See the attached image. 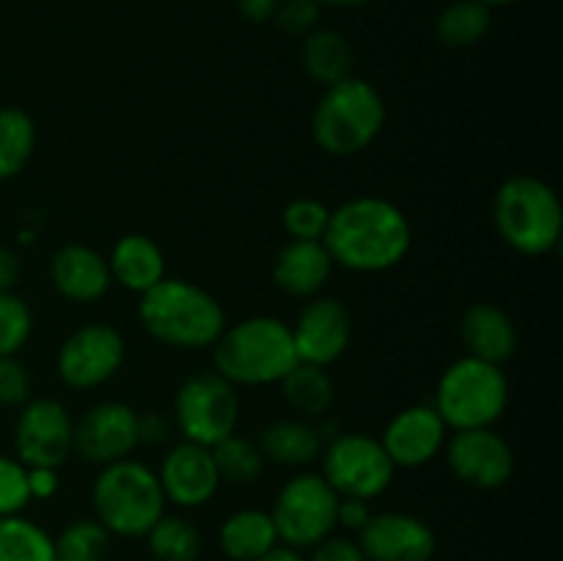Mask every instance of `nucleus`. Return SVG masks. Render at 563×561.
<instances>
[{
  "mask_svg": "<svg viewBox=\"0 0 563 561\" xmlns=\"http://www.w3.org/2000/svg\"><path fill=\"white\" fill-rule=\"evenodd\" d=\"M460 336L467 355L495 363V366H504L506 361H511L517 346H520L515 322L495 302H476V306L467 308L460 324Z\"/></svg>",
  "mask_w": 563,
  "mask_h": 561,
  "instance_id": "21",
  "label": "nucleus"
},
{
  "mask_svg": "<svg viewBox=\"0 0 563 561\" xmlns=\"http://www.w3.org/2000/svg\"><path fill=\"white\" fill-rule=\"evenodd\" d=\"M322 242L333 264L352 273H385L410 253L412 226L388 198L357 196L330 209Z\"/></svg>",
  "mask_w": 563,
  "mask_h": 561,
  "instance_id": "1",
  "label": "nucleus"
},
{
  "mask_svg": "<svg viewBox=\"0 0 563 561\" xmlns=\"http://www.w3.org/2000/svg\"><path fill=\"white\" fill-rule=\"evenodd\" d=\"M330 209L319 198H295L284 209V229L291 240H322Z\"/></svg>",
  "mask_w": 563,
  "mask_h": 561,
  "instance_id": "34",
  "label": "nucleus"
},
{
  "mask_svg": "<svg viewBox=\"0 0 563 561\" xmlns=\"http://www.w3.org/2000/svg\"><path fill=\"white\" fill-rule=\"evenodd\" d=\"M218 539L231 561H258L278 544V531L269 512L240 509L225 517Z\"/></svg>",
  "mask_w": 563,
  "mask_h": 561,
  "instance_id": "24",
  "label": "nucleus"
},
{
  "mask_svg": "<svg viewBox=\"0 0 563 561\" xmlns=\"http://www.w3.org/2000/svg\"><path fill=\"white\" fill-rule=\"evenodd\" d=\"M306 561H366V556L357 548V542H350V539L341 537H328L317 548H311V559Z\"/></svg>",
  "mask_w": 563,
  "mask_h": 561,
  "instance_id": "38",
  "label": "nucleus"
},
{
  "mask_svg": "<svg viewBox=\"0 0 563 561\" xmlns=\"http://www.w3.org/2000/svg\"><path fill=\"white\" fill-rule=\"evenodd\" d=\"M176 429L187 443L212 449L223 438L234 435L240 421V396L236 385L220 377L214 369L196 372L179 385L174 399Z\"/></svg>",
  "mask_w": 563,
  "mask_h": 561,
  "instance_id": "9",
  "label": "nucleus"
},
{
  "mask_svg": "<svg viewBox=\"0 0 563 561\" xmlns=\"http://www.w3.org/2000/svg\"><path fill=\"white\" fill-rule=\"evenodd\" d=\"M0 561H55L53 537L22 515L0 517Z\"/></svg>",
  "mask_w": 563,
  "mask_h": 561,
  "instance_id": "29",
  "label": "nucleus"
},
{
  "mask_svg": "<svg viewBox=\"0 0 563 561\" xmlns=\"http://www.w3.org/2000/svg\"><path fill=\"white\" fill-rule=\"evenodd\" d=\"M258 561H306V556H302V550H295L289 548V544H275L269 553H264Z\"/></svg>",
  "mask_w": 563,
  "mask_h": 561,
  "instance_id": "44",
  "label": "nucleus"
},
{
  "mask_svg": "<svg viewBox=\"0 0 563 561\" xmlns=\"http://www.w3.org/2000/svg\"><path fill=\"white\" fill-rule=\"evenodd\" d=\"M93 515L110 537L141 539L165 515V495L157 471L137 460L110 462L99 471L91 487Z\"/></svg>",
  "mask_w": 563,
  "mask_h": 561,
  "instance_id": "6",
  "label": "nucleus"
},
{
  "mask_svg": "<svg viewBox=\"0 0 563 561\" xmlns=\"http://www.w3.org/2000/svg\"><path fill=\"white\" fill-rule=\"evenodd\" d=\"M319 11H322L319 0H280L273 20L286 36H306L317 28Z\"/></svg>",
  "mask_w": 563,
  "mask_h": 561,
  "instance_id": "36",
  "label": "nucleus"
},
{
  "mask_svg": "<svg viewBox=\"0 0 563 561\" xmlns=\"http://www.w3.org/2000/svg\"><path fill=\"white\" fill-rule=\"evenodd\" d=\"M322 6H333V9H361V6H368L372 0H319Z\"/></svg>",
  "mask_w": 563,
  "mask_h": 561,
  "instance_id": "45",
  "label": "nucleus"
},
{
  "mask_svg": "<svg viewBox=\"0 0 563 561\" xmlns=\"http://www.w3.org/2000/svg\"><path fill=\"white\" fill-rule=\"evenodd\" d=\"M284 396L289 402V407L295 413H300L302 418H324V413L333 405V380L324 372L322 366H313V363H297L284 380Z\"/></svg>",
  "mask_w": 563,
  "mask_h": 561,
  "instance_id": "27",
  "label": "nucleus"
},
{
  "mask_svg": "<svg viewBox=\"0 0 563 561\" xmlns=\"http://www.w3.org/2000/svg\"><path fill=\"white\" fill-rule=\"evenodd\" d=\"M300 58L308 75L324 88L352 77V66H355L352 44L333 28H313L311 33H306Z\"/></svg>",
  "mask_w": 563,
  "mask_h": 561,
  "instance_id": "25",
  "label": "nucleus"
},
{
  "mask_svg": "<svg viewBox=\"0 0 563 561\" xmlns=\"http://www.w3.org/2000/svg\"><path fill=\"white\" fill-rule=\"evenodd\" d=\"M333 273V258L322 240H289L273 262V280L289 297H317Z\"/></svg>",
  "mask_w": 563,
  "mask_h": 561,
  "instance_id": "20",
  "label": "nucleus"
},
{
  "mask_svg": "<svg viewBox=\"0 0 563 561\" xmlns=\"http://www.w3.org/2000/svg\"><path fill=\"white\" fill-rule=\"evenodd\" d=\"M31 399V374L16 355L0 358V405L20 407Z\"/></svg>",
  "mask_w": 563,
  "mask_h": 561,
  "instance_id": "37",
  "label": "nucleus"
},
{
  "mask_svg": "<svg viewBox=\"0 0 563 561\" xmlns=\"http://www.w3.org/2000/svg\"><path fill=\"white\" fill-rule=\"evenodd\" d=\"M432 405L454 432L493 427L509 405V380L495 363L465 355L440 374Z\"/></svg>",
  "mask_w": 563,
  "mask_h": 561,
  "instance_id": "7",
  "label": "nucleus"
},
{
  "mask_svg": "<svg viewBox=\"0 0 563 561\" xmlns=\"http://www.w3.org/2000/svg\"><path fill=\"white\" fill-rule=\"evenodd\" d=\"M443 449L451 473L467 487L498 490L515 476V451L493 427L460 429Z\"/></svg>",
  "mask_w": 563,
  "mask_h": 561,
  "instance_id": "13",
  "label": "nucleus"
},
{
  "mask_svg": "<svg viewBox=\"0 0 563 561\" xmlns=\"http://www.w3.org/2000/svg\"><path fill=\"white\" fill-rule=\"evenodd\" d=\"M394 462L377 438L363 432H341L322 451V476L339 498L372 501L394 482Z\"/></svg>",
  "mask_w": 563,
  "mask_h": 561,
  "instance_id": "10",
  "label": "nucleus"
},
{
  "mask_svg": "<svg viewBox=\"0 0 563 561\" xmlns=\"http://www.w3.org/2000/svg\"><path fill=\"white\" fill-rule=\"evenodd\" d=\"M58 468H27V490L31 501H47L58 493Z\"/></svg>",
  "mask_w": 563,
  "mask_h": 561,
  "instance_id": "39",
  "label": "nucleus"
},
{
  "mask_svg": "<svg viewBox=\"0 0 563 561\" xmlns=\"http://www.w3.org/2000/svg\"><path fill=\"white\" fill-rule=\"evenodd\" d=\"M278 3L280 0H236V9H240V14L245 16L247 22L264 25V22H269L275 16Z\"/></svg>",
  "mask_w": 563,
  "mask_h": 561,
  "instance_id": "41",
  "label": "nucleus"
},
{
  "mask_svg": "<svg viewBox=\"0 0 563 561\" xmlns=\"http://www.w3.org/2000/svg\"><path fill=\"white\" fill-rule=\"evenodd\" d=\"M124 336L113 324L91 322L66 336L58 358H55V369L69 388L88 391L115 377L121 363H124Z\"/></svg>",
  "mask_w": 563,
  "mask_h": 561,
  "instance_id": "11",
  "label": "nucleus"
},
{
  "mask_svg": "<svg viewBox=\"0 0 563 561\" xmlns=\"http://www.w3.org/2000/svg\"><path fill=\"white\" fill-rule=\"evenodd\" d=\"M258 451L264 462H275L280 468H306L322 454V438L317 427L302 418H280L262 429Z\"/></svg>",
  "mask_w": 563,
  "mask_h": 561,
  "instance_id": "23",
  "label": "nucleus"
},
{
  "mask_svg": "<svg viewBox=\"0 0 563 561\" xmlns=\"http://www.w3.org/2000/svg\"><path fill=\"white\" fill-rule=\"evenodd\" d=\"M388 110L372 82L346 77L324 88L311 116L313 143L333 157L366 152L383 132Z\"/></svg>",
  "mask_w": 563,
  "mask_h": 561,
  "instance_id": "4",
  "label": "nucleus"
},
{
  "mask_svg": "<svg viewBox=\"0 0 563 561\" xmlns=\"http://www.w3.org/2000/svg\"><path fill=\"white\" fill-rule=\"evenodd\" d=\"M289 328L297 361L322 369L339 361L352 339V317L335 297H311Z\"/></svg>",
  "mask_w": 563,
  "mask_h": 561,
  "instance_id": "14",
  "label": "nucleus"
},
{
  "mask_svg": "<svg viewBox=\"0 0 563 561\" xmlns=\"http://www.w3.org/2000/svg\"><path fill=\"white\" fill-rule=\"evenodd\" d=\"M55 544V561H104L110 548V534L97 517L71 520Z\"/></svg>",
  "mask_w": 563,
  "mask_h": 561,
  "instance_id": "31",
  "label": "nucleus"
},
{
  "mask_svg": "<svg viewBox=\"0 0 563 561\" xmlns=\"http://www.w3.org/2000/svg\"><path fill=\"white\" fill-rule=\"evenodd\" d=\"M55 292L71 302H97L113 286L108 258L88 245H64L49 258Z\"/></svg>",
  "mask_w": 563,
  "mask_h": 561,
  "instance_id": "19",
  "label": "nucleus"
},
{
  "mask_svg": "<svg viewBox=\"0 0 563 561\" xmlns=\"http://www.w3.org/2000/svg\"><path fill=\"white\" fill-rule=\"evenodd\" d=\"M27 504H31L27 468L16 457L0 454V517L22 515Z\"/></svg>",
  "mask_w": 563,
  "mask_h": 561,
  "instance_id": "35",
  "label": "nucleus"
},
{
  "mask_svg": "<svg viewBox=\"0 0 563 561\" xmlns=\"http://www.w3.org/2000/svg\"><path fill=\"white\" fill-rule=\"evenodd\" d=\"M137 319L154 341L176 350H207L225 328V311L218 297L190 280L168 275L143 292Z\"/></svg>",
  "mask_w": 563,
  "mask_h": 561,
  "instance_id": "2",
  "label": "nucleus"
},
{
  "mask_svg": "<svg viewBox=\"0 0 563 561\" xmlns=\"http://www.w3.org/2000/svg\"><path fill=\"white\" fill-rule=\"evenodd\" d=\"M339 493L324 482L322 473L291 476L269 509L278 542L295 550H311L333 537L339 526Z\"/></svg>",
  "mask_w": 563,
  "mask_h": 561,
  "instance_id": "8",
  "label": "nucleus"
},
{
  "mask_svg": "<svg viewBox=\"0 0 563 561\" xmlns=\"http://www.w3.org/2000/svg\"><path fill=\"white\" fill-rule=\"evenodd\" d=\"M357 548L366 561H432L434 531L407 512H379L357 531Z\"/></svg>",
  "mask_w": 563,
  "mask_h": 561,
  "instance_id": "16",
  "label": "nucleus"
},
{
  "mask_svg": "<svg viewBox=\"0 0 563 561\" xmlns=\"http://www.w3.org/2000/svg\"><path fill=\"white\" fill-rule=\"evenodd\" d=\"M212 460L220 473V482L229 484H251L262 476L264 457L253 440L240 438V435H229L220 443L212 446Z\"/></svg>",
  "mask_w": 563,
  "mask_h": 561,
  "instance_id": "32",
  "label": "nucleus"
},
{
  "mask_svg": "<svg viewBox=\"0 0 563 561\" xmlns=\"http://www.w3.org/2000/svg\"><path fill=\"white\" fill-rule=\"evenodd\" d=\"M478 3H484V6H489V9H495V6H509V3H515V0H478Z\"/></svg>",
  "mask_w": 563,
  "mask_h": 561,
  "instance_id": "46",
  "label": "nucleus"
},
{
  "mask_svg": "<svg viewBox=\"0 0 563 561\" xmlns=\"http://www.w3.org/2000/svg\"><path fill=\"white\" fill-rule=\"evenodd\" d=\"M154 561H198L201 556V531L187 517L163 515L146 534Z\"/></svg>",
  "mask_w": 563,
  "mask_h": 561,
  "instance_id": "30",
  "label": "nucleus"
},
{
  "mask_svg": "<svg viewBox=\"0 0 563 561\" xmlns=\"http://www.w3.org/2000/svg\"><path fill=\"white\" fill-rule=\"evenodd\" d=\"M498 237L522 256H544L555 251L563 234L561 198L537 176H511L498 187L493 201Z\"/></svg>",
  "mask_w": 563,
  "mask_h": 561,
  "instance_id": "5",
  "label": "nucleus"
},
{
  "mask_svg": "<svg viewBox=\"0 0 563 561\" xmlns=\"http://www.w3.org/2000/svg\"><path fill=\"white\" fill-rule=\"evenodd\" d=\"M16 460L25 468H60L75 451V421L55 399H27L14 424Z\"/></svg>",
  "mask_w": 563,
  "mask_h": 561,
  "instance_id": "12",
  "label": "nucleus"
},
{
  "mask_svg": "<svg viewBox=\"0 0 563 561\" xmlns=\"http://www.w3.org/2000/svg\"><path fill=\"white\" fill-rule=\"evenodd\" d=\"M159 487L165 501L181 506V509H198L209 504L220 490V473L214 468L212 449L198 443H176L159 462Z\"/></svg>",
  "mask_w": 563,
  "mask_h": 561,
  "instance_id": "17",
  "label": "nucleus"
},
{
  "mask_svg": "<svg viewBox=\"0 0 563 561\" xmlns=\"http://www.w3.org/2000/svg\"><path fill=\"white\" fill-rule=\"evenodd\" d=\"M493 25V9L478 0H454L434 20V36L451 50H467L482 42Z\"/></svg>",
  "mask_w": 563,
  "mask_h": 561,
  "instance_id": "26",
  "label": "nucleus"
},
{
  "mask_svg": "<svg viewBox=\"0 0 563 561\" xmlns=\"http://www.w3.org/2000/svg\"><path fill=\"white\" fill-rule=\"evenodd\" d=\"M36 124L20 108H0V182L14 179L33 157Z\"/></svg>",
  "mask_w": 563,
  "mask_h": 561,
  "instance_id": "28",
  "label": "nucleus"
},
{
  "mask_svg": "<svg viewBox=\"0 0 563 561\" xmlns=\"http://www.w3.org/2000/svg\"><path fill=\"white\" fill-rule=\"evenodd\" d=\"M137 418L124 402H99L75 424V451L99 468L126 460L141 443Z\"/></svg>",
  "mask_w": 563,
  "mask_h": 561,
  "instance_id": "15",
  "label": "nucleus"
},
{
  "mask_svg": "<svg viewBox=\"0 0 563 561\" xmlns=\"http://www.w3.org/2000/svg\"><path fill=\"white\" fill-rule=\"evenodd\" d=\"M137 432H141V440H148V443H157L163 440V435L168 432L165 421L159 416H146V418H137Z\"/></svg>",
  "mask_w": 563,
  "mask_h": 561,
  "instance_id": "43",
  "label": "nucleus"
},
{
  "mask_svg": "<svg viewBox=\"0 0 563 561\" xmlns=\"http://www.w3.org/2000/svg\"><path fill=\"white\" fill-rule=\"evenodd\" d=\"M368 517H372L368 501H357V498L339 501V526L350 528V531H361V528L368 522Z\"/></svg>",
  "mask_w": 563,
  "mask_h": 561,
  "instance_id": "40",
  "label": "nucleus"
},
{
  "mask_svg": "<svg viewBox=\"0 0 563 561\" xmlns=\"http://www.w3.org/2000/svg\"><path fill=\"white\" fill-rule=\"evenodd\" d=\"M108 267L115 284L143 295L165 278V253L152 237L124 234L115 240L108 256Z\"/></svg>",
  "mask_w": 563,
  "mask_h": 561,
  "instance_id": "22",
  "label": "nucleus"
},
{
  "mask_svg": "<svg viewBox=\"0 0 563 561\" xmlns=\"http://www.w3.org/2000/svg\"><path fill=\"white\" fill-rule=\"evenodd\" d=\"M214 372L231 385H273L297 366L291 328L278 317H247L212 344Z\"/></svg>",
  "mask_w": 563,
  "mask_h": 561,
  "instance_id": "3",
  "label": "nucleus"
},
{
  "mask_svg": "<svg viewBox=\"0 0 563 561\" xmlns=\"http://www.w3.org/2000/svg\"><path fill=\"white\" fill-rule=\"evenodd\" d=\"M16 278H20V258L9 248H0V292L14 289Z\"/></svg>",
  "mask_w": 563,
  "mask_h": 561,
  "instance_id": "42",
  "label": "nucleus"
},
{
  "mask_svg": "<svg viewBox=\"0 0 563 561\" xmlns=\"http://www.w3.org/2000/svg\"><path fill=\"white\" fill-rule=\"evenodd\" d=\"M445 440L449 427L434 405H410L390 418L379 443L394 468H423L443 451Z\"/></svg>",
  "mask_w": 563,
  "mask_h": 561,
  "instance_id": "18",
  "label": "nucleus"
},
{
  "mask_svg": "<svg viewBox=\"0 0 563 561\" xmlns=\"http://www.w3.org/2000/svg\"><path fill=\"white\" fill-rule=\"evenodd\" d=\"M33 330L31 306L14 292H0V358L16 355Z\"/></svg>",
  "mask_w": 563,
  "mask_h": 561,
  "instance_id": "33",
  "label": "nucleus"
}]
</instances>
